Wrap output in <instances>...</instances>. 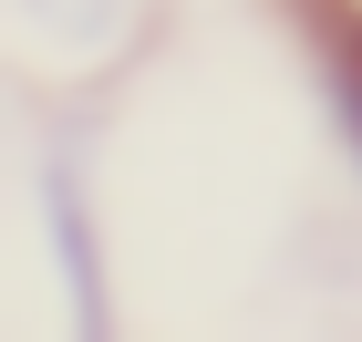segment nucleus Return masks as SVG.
I'll return each mask as SVG.
<instances>
[{
    "instance_id": "1",
    "label": "nucleus",
    "mask_w": 362,
    "mask_h": 342,
    "mask_svg": "<svg viewBox=\"0 0 362 342\" xmlns=\"http://www.w3.org/2000/svg\"><path fill=\"white\" fill-rule=\"evenodd\" d=\"M332 104H341V125L362 145V31H341V52H332Z\"/></svg>"
}]
</instances>
